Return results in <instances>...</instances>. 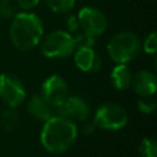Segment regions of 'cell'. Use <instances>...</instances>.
I'll return each instance as SVG.
<instances>
[{"mask_svg":"<svg viewBox=\"0 0 157 157\" xmlns=\"http://www.w3.org/2000/svg\"><path fill=\"white\" fill-rule=\"evenodd\" d=\"M20 124V115L15 110V108H7L1 114V125L6 131H13L18 128Z\"/></svg>","mask_w":157,"mask_h":157,"instance_id":"obj_14","label":"cell"},{"mask_svg":"<svg viewBox=\"0 0 157 157\" xmlns=\"http://www.w3.org/2000/svg\"><path fill=\"white\" fill-rule=\"evenodd\" d=\"M56 114H60L72 121H85L88 119L91 114V108L86 99H83L80 96H70L66 98V101L61 104V107L58 108Z\"/></svg>","mask_w":157,"mask_h":157,"instance_id":"obj_9","label":"cell"},{"mask_svg":"<svg viewBox=\"0 0 157 157\" xmlns=\"http://www.w3.org/2000/svg\"><path fill=\"white\" fill-rule=\"evenodd\" d=\"M141 50L140 38L131 31H121L113 34L107 44L110 59L117 64H126L135 59Z\"/></svg>","mask_w":157,"mask_h":157,"instance_id":"obj_3","label":"cell"},{"mask_svg":"<svg viewBox=\"0 0 157 157\" xmlns=\"http://www.w3.org/2000/svg\"><path fill=\"white\" fill-rule=\"evenodd\" d=\"M141 48L147 54H151V55L156 54V52H157V33L155 31L151 32L145 38L144 43H141Z\"/></svg>","mask_w":157,"mask_h":157,"instance_id":"obj_18","label":"cell"},{"mask_svg":"<svg viewBox=\"0 0 157 157\" xmlns=\"http://www.w3.org/2000/svg\"><path fill=\"white\" fill-rule=\"evenodd\" d=\"M134 72L126 64H117L110 72V82L115 90L124 91L131 86Z\"/></svg>","mask_w":157,"mask_h":157,"instance_id":"obj_13","label":"cell"},{"mask_svg":"<svg viewBox=\"0 0 157 157\" xmlns=\"http://www.w3.org/2000/svg\"><path fill=\"white\" fill-rule=\"evenodd\" d=\"M76 18L80 31L93 38L102 36L108 27V20L105 15L99 9L93 6L82 7L76 15Z\"/></svg>","mask_w":157,"mask_h":157,"instance_id":"obj_6","label":"cell"},{"mask_svg":"<svg viewBox=\"0 0 157 157\" xmlns=\"http://www.w3.org/2000/svg\"><path fill=\"white\" fill-rule=\"evenodd\" d=\"M26 109H27V113L33 119L40 120L43 123L56 114L55 109L40 96V93L31 96V98L27 101Z\"/></svg>","mask_w":157,"mask_h":157,"instance_id":"obj_12","label":"cell"},{"mask_svg":"<svg viewBox=\"0 0 157 157\" xmlns=\"http://www.w3.org/2000/svg\"><path fill=\"white\" fill-rule=\"evenodd\" d=\"M26 88L22 81L13 74L0 75V99L7 108H17L26 101Z\"/></svg>","mask_w":157,"mask_h":157,"instance_id":"obj_7","label":"cell"},{"mask_svg":"<svg viewBox=\"0 0 157 157\" xmlns=\"http://www.w3.org/2000/svg\"><path fill=\"white\" fill-rule=\"evenodd\" d=\"M42 54L49 59H66L76 49L75 39L67 31H53L39 42Z\"/></svg>","mask_w":157,"mask_h":157,"instance_id":"obj_4","label":"cell"},{"mask_svg":"<svg viewBox=\"0 0 157 157\" xmlns=\"http://www.w3.org/2000/svg\"><path fill=\"white\" fill-rule=\"evenodd\" d=\"M128 120L129 115L125 108L113 102L101 104L93 115V124L96 128L104 130H120L128 124Z\"/></svg>","mask_w":157,"mask_h":157,"instance_id":"obj_5","label":"cell"},{"mask_svg":"<svg viewBox=\"0 0 157 157\" xmlns=\"http://www.w3.org/2000/svg\"><path fill=\"white\" fill-rule=\"evenodd\" d=\"M139 151L142 157H157V145L151 137H145L139 145Z\"/></svg>","mask_w":157,"mask_h":157,"instance_id":"obj_16","label":"cell"},{"mask_svg":"<svg viewBox=\"0 0 157 157\" xmlns=\"http://www.w3.org/2000/svg\"><path fill=\"white\" fill-rule=\"evenodd\" d=\"M44 34L42 20L29 11L17 12L11 18L10 39L13 47L21 52L36 48Z\"/></svg>","mask_w":157,"mask_h":157,"instance_id":"obj_2","label":"cell"},{"mask_svg":"<svg viewBox=\"0 0 157 157\" xmlns=\"http://www.w3.org/2000/svg\"><path fill=\"white\" fill-rule=\"evenodd\" d=\"M77 135L78 129L75 121L55 114L44 121L40 131V144L47 152L60 155L74 145Z\"/></svg>","mask_w":157,"mask_h":157,"instance_id":"obj_1","label":"cell"},{"mask_svg":"<svg viewBox=\"0 0 157 157\" xmlns=\"http://www.w3.org/2000/svg\"><path fill=\"white\" fill-rule=\"evenodd\" d=\"M40 0H15L17 7H20L23 11H29L32 9H34Z\"/></svg>","mask_w":157,"mask_h":157,"instance_id":"obj_20","label":"cell"},{"mask_svg":"<svg viewBox=\"0 0 157 157\" xmlns=\"http://www.w3.org/2000/svg\"><path fill=\"white\" fill-rule=\"evenodd\" d=\"M82 123H83V125H82V132H83L85 135H90V134H92V132L94 131L96 125L93 124V121H87V120H85V121H82Z\"/></svg>","mask_w":157,"mask_h":157,"instance_id":"obj_21","label":"cell"},{"mask_svg":"<svg viewBox=\"0 0 157 157\" xmlns=\"http://www.w3.org/2000/svg\"><path fill=\"white\" fill-rule=\"evenodd\" d=\"M40 96L55 109L58 110L59 107L66 101L69 97V86L67 82L60 75H52L44 80L40 88Z\"/></svg>","mask_w":157,"mask_h":157,"instance_id":"obj_8","label":"cell"},{"mask_svg":"<svg viewBox=\"0 0 157 157\" xmlns=\"http://www.w3.org/2000/svg\"><path fill=\"white\" fill-rule=\"evenodd\" d=\"M134 92L140 97H151L155 96L157 90V78L156 75L150 70H140L132 75L131 86Z\"/></svg>","mask_w":157,"mask_h":157,"instance_id":"obj_11","label":"cell"},{"mask_svg":"<svg viewBox=\"0 0 157 157\" xmlns=\"http://www.w3.org/2000/svg\"><path fill=\"white\" fill-rule=\"evenodd\" d=\"M17 13V5L15 0H0V17L11 20Z\"/></svg>","mask_w":157,"mask_h":157,"instance_id":"obj_17","label":"cell"},{"mask_svg":"<svg viewBox=\"0 0 157 157\" xmlns=\"http://www.w3.org/2000/svg\"><path fill=\"white\" fill-rule=\"evenodd\" d=\"M74 61L78 70L83 72H97L101 70L102 59L93 47L76 48L74 52Z\"/></svg>","mask_w":157,"mask_h":157,"instance_id":"obj_10","label":"cell"},{"mask_svg":"<svg viewBox=\"0 0 157 157\" xmlns=\"http://www.w3.org/2000/svg\"><path fill=\"white\" fill-rule=\"evenodd\" d=\"M139 110L144 114H151L155 112L156 107H157V103H156V99L153 96L151 97H141V99L139 101Z\"/></svg>","mask_w":157,"mask_h":157,"instance_id":"obj_19","label":"cell"},{"mask_svg":"<svg viewBox=\"0 0 157 157\" xmlns=\"http://www.w3.org/2000/svg\"><path fill=\"white\" fill-rule=\"evenodd\" d=\"M47 6L56 13H66L75 6V0H44Z\"/></svg>","mask_w":157,"mask_h":157,"instance_id":"obj_15","label":"cell"}]
</instances>
